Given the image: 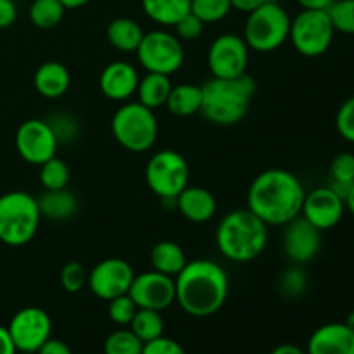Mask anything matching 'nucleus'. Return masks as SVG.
I'll return each instance as SVG.
<instances>
[{"label": "nucleus", "instance_id": "e433bc0d", "mask_svg": "<svg viewBox=\"0 0 354 354\" xmlns=\"http://www.w3.org/2000/svg\"><path fill=\"white\" fill-rule=\"evenodd\" d=\"M137 304L133 303L128 294H123V296H118L114 299L109 301V318L120 327H124V325H130V322L133 320L135 313H137Z\"/></svg>", "mask_w": 354, "mask_h": 354}, {"label": "nucleus", "instance_id": "ea45409f", "mask_svg": "<svg viewBox=\"0 0 354 354\" xmlns=\"http://www.w3.org/2000/svg\"><path fill=\"white\" fill-rule=\"evenodd\" d=\"M335 128L344 140L354 144V95L349 97L337 111Z\"/></svg>", "mask_w": 354, "mask_h": 354}, {"label": "nucleus", "instance_id": "3c124183", "mask_svg": "<svg viewBox=\"0 0 354 354\" xmlns=\"http://www.w3.org/2000/svg\"><path fill=\"white\" fill-rule=\"evenodd\" d=\"M346 325H348L349 328H351V330L354 332V310L351 311V313L348 315V318H346V322H344Z\"/></svg>", "mask_w": 354, "mask_h": 354}, {"label": "nucleus", "instance_id": "c85d7f7f", "mask_svg": "<svg viewBox=\"0 0 354 354\" xmlns=\"http://www.w3.org/2000/svg\"><path fill=\"white\" fill-rule=\"evenodd\" d=\"M66 7L61 0H33L30 6V21L40 30H52L62 21Z\"/></svg>", "mask_w": 354, "mask_h": 354}, {"label": "nucleus", "instance_id": "0eeeda50", "mask_svg": "<svg viewBox=\"0 0 354 354\" xmlns=\"http://www.w3.org/2000/svg\"><path fill=\"white\" fill-rule=\"evenodd\" d=\"M290 16L280 3L268 0L248 14L244 40L251 50L273 52L289 40Z\"/></svg>", "mask_w": 354, "mask_h": 354}, {"label": "nucleus", "instance_id": "7c9ffc66", "mask_svg": "<svg viewBox=\"0 0 354 354\" xmlns=\"http://www.w3.org/2000/svg\"><path fill=\"white\" fill-rule=\"evenodd\" d=\"M40 183L45 190L66 189L69 183V168L62 159L54 156L40 166Z\"/></svg>", "mask_w": 354, "mask_h": 354}, {"label": "nucleus", "instance_id": "4be33fe9", "mask_svg": "<svg viewBox=\"0 0 354 354\" xmlns=\"http://www.w3.org/2000/svg\"><path fill=\"white\" fill-rule=\"evenodd\" d=\"M37 203L41 218L55 221V223L71 220L80 209L78 197H76L75 192L68 190V187L59 190H45L38 197Z\"/></svg>", "mask_w": 354, "mask_h": 354}, {"label": "nucleus", "instance_id": "f3484780", "mask_svg": "<svg viewBox=\"0 0 354 354\" xmlns=\"http://www.w3.org/2000/svg\"><path fill=\"white\" fill-rule=\"evenodd\" d=\"M344 201L330 189V187H318L306 194L303 203L301 216L306 218L318 230H330L344 216Z\"/></svg>", "mask_w": 354, "mask_h": 354}, {"label": "nucleus", "instance_id": "c756f323", "mask_svg": "<svg viewBox=\"0 0 354 354\" xmlns=\"http://www.w3.org/2000/svg\"><path fill=\"white\" fill-rule=\"evenodd\" d=\"M144 342L130 330L120 328L104 341V354H142Z\"/></svg>", "mask_w": 354, "mask_h": 354}, {"label": "nucleus", "instance_id": "7ed1b4c3", "mask_svg": "<svg viewBox=\"0 0 354 354\" xmlns=\"http://www.w3.org/2000/svg\"><path fill=\"white\" fill-rule=\"evenodd\" d=\"M254 93L256 82L248 73L237 78L213 76L203 85L201 113L216 127H232L241 123L249 113Z\"/></svg>", "mask_w": 354, "mask_h": 354}, {"label": "nucleus", "instance_id": "ddd939ff", "mask_svg": "<svg viewBox=\"0 0 354 354\" xmlns=\"http://www.w3.org/2000/svg\"><path fill=\"white\" fill-rule=\"evenodd\" d=\"M17 154L33 166H41L57 154V140L45 120H26L16 131Z\"/></svg>", "mask_w": 354, "mask_h": 354}, {"label": "nucleus", "instance_id": "79ce46f5", "mask_svg": "<svg viewBox=\"0 0 354 354\" xmlns=\"http://www.w3.org/2000/svg\"><path fill=\"white\" fill-rule=\"evenodd\" d=\"M17 17L16 3L12 0H0V30L12 26Z\"/></svg>", "mask_w": 354, "mask_h": 354}, {"label": "nucleus", "instance_id": "6e6552de", "mask_svg": "<svg viewBox=\"0 0 354 354\" xmlns=\"http://www.w3.org/2000/svg\"><path fill=\"white\" fill-rule=\"evenodd\" d=\"M190 166L180 152L162 149L156 152L145 168V182L149 189L162 201H175L189 185Z\"/></svg>", "mask_w": 354, "mask_h": 354}, {"label": "nucleus", "instance_id": "473e14b6", "mask_svg": "<svg viewBox=\"0 0 354 354\" xmlns=\"http://www.w3.org/2000/svg\"><path fill=\"white\" fill-rule=\"evenodd\" d=\"M57 144H71L80 135V121L71 113H54L45 120Z\"/></svg>", "mask_w": 354, "mask_h": 354}, {"label": "nucleus", "instance_id": "412c9836", "mask_svg": "<svg viewBox=\"0 0 354 354\" xmlns=\"http://www.w3.org/2000/svg\"><path fill=\"white\" fill-rule=\"evenodd\" d=\"M33 83L37 92L45 99H61L71 86V75L62 62L47 61L35 71Z\"/></svg>", "mask_w": 354, "mask_h": 354}, {"label": "nucleus", "instance_id": "09e8293b", "mask_svg": "<svg viewBox=\"0 0 354 354\" xmlns=\"http://www.w3.org/2000/svg\"><path fill=\"white\" fill-rule=\"evenodd\" d=\"M88 2L90 0H61V3L66 9H78V7L86 6Z\"/></svg>", "mask_w": 354, "mask_h": 354}, {"label": "nucleus", "instance_id": "cd10ccee", "mask_svg": "<svg viewBox=\"0 0 354 354\" xmlns=\"http://www.w3.org/2000/svg\"><path fill=\"white\" fill-rule=\"evenodd\" d=\"M130 330L133 332L144 344L165 335V320H162L161 311L138 308L133 320L130 322Z\"/></svg>", "mask_w": 354, "mask_h": 354}, {"label": "nucleus", "instance_id": "f257e3e1", "mask_svg": "<svg viewBox=\"0 0 354 354\" xmlns=\"http://www.w3.org/2000/svg\"><path fill=\"white\" fill-rule=\"evenodd\" d=\"M306 197L303 183L294 173L273 168L259 173L248 190V209L273 227H283L301 216Z\"/></svg>", "mask_w": 354, "mask_h": 354}, {"label": "nucleus", "instance_id": "9b49d317", "mask_svg": "<svg viewBox=\"0 0 354 354\" xmlns=\"http://www.w3.org/2000/svg\"><path fill=\"white\" fill-rule=\"evenodd\" d=\"M251 48L235 33H223L213 40L207 50V66L214 78H237L248 73Z\"/></svg>", "mask_w": 354, "mask_h": 354}, {"label": "nucleus", "instance_id": "4468645a", "mask_svg": "<svg viewBox=\"0 0 354 354\" xmlns=\"http://www.w3.org/2000/svg\"><path fill=\"white\" fill-rule=\"evenodd\" d=\"M135 272L127 259L107 258L97 263L88 273L86 286L93 296L102 301H111L118 296L128 294Z\"/></svg>", "mask_w": 354, "mask_h": 354}, {"label": "nucleus", "instance_id": "423d86ee", "mask_svg": "<svg viewBox=\"0 0 354 354\" xmlns=\"http://www.w3.org/2000/svg\"><path fill=\"white\" fill-rule=\"evenodd\" d=\"M111 131L118 144L127 151L142 154L154 147L158 140V118L144 104L127 102L114 113Z\"/></svg>", "mask_w": 354, "mask_h": 354}, {"label": "nucleus", "instance_id": "aec40b11", "mask_svg": "<svg viewBox=\"0 0 354 354\" xmlns=\"http://www.w3.org/2000/svg\"><path fill=\"white\" fill-rule=\"evenodd\" d=\"M175 207L190 223H207L216 214V199L204 187L187 185L175 199Z\"/></svg>", "mask_w": 354, "mask_h": 354}, {"label": "nucleus", "instance_id": "6ab92c4d", "mask_svg": "<svg viewBox=\"0 0 354 354\" xmlns=\"http://www.w3.org/2000/svg\"><path fill=\"white\" fill-rule=\"evenodd\" d=\"M306 354H354V332L346 324H325L311 334Z\"/></svg>", "mask_w": 354, "mask_h": 354}, {"label": "nucleus", "instance_id": "2eb2a0df", "mask_svg": "<svg viewBox=\"0 0 354 354\" xmlns=\"http://www.w3.org/2000/svg\"><path fill=\"white\" fill-rule=\"evenodd\" d=\"M128 296L133 299L137 308L165 311L176 299L175 279L156 270L138 273L131 282Z\"/></svg>", "mask_w": 354, "mask_h": 354}, {"label": "nucleus", "instance_id": "a19ab883", "mask_svg": "<svg viewBox=\"0 0 354 354\" xmlns=\"http://www.w3.org/2000/svg\"><path fill=\"white\" fill-rule=\"evenodd\" d=\"M142 354H187V353L178 342L161 335V337L154 339V341L145 342L144 349H142Z\"/></svg>", "mask_w": 354, "mask_h": 354}, {"label": "nucleus", "instance_id": "c03bdc74", "mask_svg": "<svg viewBox=\"0 0 354 354\" xmlns=\"http://www.w3.org/2000/svg\"><path fill=\"white\" fill-rule=\"evenodd\" d=\"M268 0H230L232 3V9H237L241 10V12H252V10H256L258 7H261L263 3H266Z\"/></svg>", "mask_w": 354, "mask_h": 354}, {"label": "nucleus", "instance_id": "58836bf2", "mask_svg": "<svg viewBox=\"0 0 354 354\" xmlns=\"http://www.w3.org/2000/svg\"><path fill=\"white\" fill-rule=\"evenodd\" d=\"M330 182L354 183V154L341 152L330 162Z\"/></svg>", "mask_w": 354, "mask_h": 354}, {"label": "nucleus", "instance_id": "f704fd0d", "mask_svg": "<svg viewBox=\"0 0 354 354\" xmlns=\"http://www.w3.org/2000/svg\"><path fill=\"white\" fill-rule=\"evenodd\" d=\"M327 12L335 31L354 35V0H335Z\"/></svg>", "mask_w": 354, "mask_h": 354}, {"label": "nucleus", "instance_id": "72a5a7b5", "mask_svg": "<svg viewBox=\"0 0 354 354\" xmlns=\"http://www.w3.org/2000/svg\"><path fill=\"white\" fill-rule=\"evenodd\" d=\"M308 279L299 265H292L282 272L277 282V289L286 297H299L306 290Z\"/></svg>", "mask_w": 354, "mask_h": 354}, {"label": "nucleus", "instance_id": "f03ea898", "mask_svg": "<svg viewBox=\"0 0 354 354\" xmlns=\"http://www.w3.org/2000/svg\"><path fill=\"white\" fill-rule=\"evenodd\" d=\"M176 303L190 317L206 318L218 313L227 303L230 280L220 263L192 259L175 277Z\"/></svg>", "mask_w": 354, "mask_h": 354}, {"label": "nucleus", "instance_id": "5701e85b", "mask_svg": "<svg viewBox=\"0 0 354 354\" xmlns=\"http://www.w3.org/2000/svg\"><path fill=\"white\" fill-rule=\"evenodd\" d=\"M151 259L152 270L159 273H165V275L173 277L175 279L189 261H187L185 251L182 249V245L176 244L173 241H161L151 249Z\"/></svg>", "mask_w": 354, "mask_h": 354}, {"label": "nucleus", "instance_id": "b1692460", "mask_svg": "<svg viewBox=\"0 0 354 354\" xmlns=\"http://www.w3.org/2000/svg\"><path fill=\"white\" fill-rule=\"evenodd\" d=\"M107 41L120 52H137L144 30L131 17H116L109 23L106 31Z\"/></svg>", "mask_w": 354, "mask_h": 354}, {"label": "nucleus", "instance_id": "a878e982", "mask_svg": "<svg viewBox=\"0 0 354 354\" xmlns=\"http://www.w3.org/2000/svg\"><path fill=\"white\" fill-rule=\"evenodd\" d=\"M173 85L169 76L159 75V73H147L142 76L137 86L138 102L144 104L149 109H158V107L166 106L169 92H171Z\"/></svg>", "mask_w": 354, "mask_h": 354}, {"label": "nucleus", "instance_id": "8fccbe9b", "mask_svg": "<svg viewBox=\"0 0 354 354\" xmlns=\"http://www.w3.org/2000/svg\"><path fill=\"white\" fill-rule=\"evenodd\" d=\"M344 206L348 207L349 213H351L353 216H354V185L351 187V190H349L348 196H346V199H344Z\"/></svg>", "mask_w": 354, "mask_h": 354}, {"label": "nucleus", "instance_id": "37998d69", "mask_svg": "<svg viewBox=\"0 0 354 354\" xmlns=\"http://www.w3.org/2000/svg\"><path fill=\"white\" fill-rule=\"evenodd\" d=\"M37 354H71V349H69V346L66 344L64 341H61V339L48 337L47 341L40 346Z\"/></svg>", "mask_w": 354, "mask_h": 354}, {"label": "nucleus", "instance_id": "dca6fc26", "mask_svg": "<svg viewBox=\"0 0 354 354\" xmlns=\"http://www.w3.org/2000/svg\"><path fill=\"white\" fill-rule=\"evenodd\" d=\"M283 232L282 249L292 265H306L317 258L322 248V230L311 225L306 218L297 216L289 221Z\"/></svg>", "mask_w": 354, "mask_h": 354}, {"label": "nucleus", "instance_id": "a18cd8bd", "mask_svg": "<svg viewBox=\"0 0 354 354\" xmlns=\"http://www.w3.org/2000/svg\"><path fill=\"white\" fill-rule=\"evenodd\" d=\"M0 354H17L16 346H14L12 339H10L7 327L0 325Z\"/></svg>", "mask_w": 354, "mask_h": 354}, {"label": "nucleus", "instance_id": "393cba45", "mask_svg": "<svg viewBox=\"0 0 354 354\" xmlns=\"http://www.w3.org/2000/svg\"><path fill=\"white\" fill-rule=\"evenodd\" d=\"M166 107L178 118H189L201 113L203 107V86L194 83H180L169 92Z\"/></svg>", "mask_w": 354, "mask_h": 354}, {"label": "nucleus", "instance_id": "603ef678", "mask_svg": "<svg viewBox=\"0 0 354 354\" xmlns=\"http://www.w3.org/2000/svg\"><path fill=\"white\" fill-rule=\"evenodd\" d=\"M17 354H37V353H17Z\"/></svg>", "mask_w": 354, "mask_h": 354}, {"label": "nucleus", "instance_id": "4c0bfd02", "mask_svg": "<svg viewBox=\"0 0 354 354\" xmlns=\"http://www.w3.org/2000/svg\"><path fill=\"white\" fill-rule=\"evenodd\" d=\"M206 24L192 12H187L175 23V35L180 41H196L203 37Z\"/></svg>", "mask_w": 354, "mask_h": 354}, {"label": "nucleus", "instance_id": "2f4dec72", "mask_svg": "<svg viewBox=\"0 0 354 354\" xmlns=\"http://www.w3.org/2000/svg\"><path fill=\"white\" fill-rule=\"evenodd\" d=\"M230 0H192L190 12L196 14L204 24L220 23L230 14Z\"/></svg>", "mask_w": 354, "mask_h": 354}, {"label": "nucleus", "instance_id": "20e7f679", "mask_svg": "<svg viewBox=\"0 0 354 354\" xmlns=\"http://www.w3.org/2000/svg\"><path fill=\"white\" fill-rule=\"evenodd\" d=\"M268 244V225L251 209H234L216 227V245L221 256L234 263H249L263 254Z\"/></svg>", "mask_w": 354, "mask_h": 354}, {"label": "nucleus", "instance_id": "bb28decb", "mask_svg": "<svg viewBox=\"0 0 354 354\" xmlns=\"http://www.w3.org/2000/svg\"><path fill=\"white\" fill-rule=\"evenodd\" d=\"M145 16L162 26H175L180 17L190 12L192 0H140Z\"/></svg>", "mask_w": 354, "mask_h": 354}, {"label": "nucleus", "instance_id": "c9c22d12", "mask_svg": "<svg viewBox=\"0 0 354 354\" xmlns=\"http://www.w3.org/2000/svg\"><path fill=\"white\" fill-rule=\"evenodd\" d=\"M86 280H88V273L85 272V268L78 261L66 263L61 268V273H59L61 287L69 294L80 292L86 286Z\"/></svg>", "mask_w": 354, "mask_h": 354}, {"label": "nucleus", "instance_id": "a211bd4d", "mask_svg": "<svg viewBox=\"0 0 354 354\" xmlns=\"http://www.w3.org/2000/svg\"><path fill=\"white\" fill-rule=\"evenodd\" d=\"M140 76L133 64L127 61L109 62L102 69L99 78V88L104 97L114 102H124L137 93Z\"/></svg>", "mask_w": 354, "mask_h": 354}, {"label": "nucleus", "instance_id": "de8ad7c7", "mask_svg": "<svg viewBox=\"0 0 354 354\" xmlns=\"http://www.w3.org/2000/svg\"><path fill=\"white\" fill-rule=\"evenodd\" d=\"M270 354H306V353L296 344H280L277 346V348Z\"/></svg>", "mask_w": 354, "mask_h": 354}, {"label": "nucleus", "instance_id": "49530a36", "mask_svg": "<svg viewBox=\"0 0 354 354\" xmlns=\"http://www.w3.org/2000/svg\"><path fill=\"white\" fill-rule=\"evenodd\" d=\"M334 2L335 0H297V3H299L303 9L311 10H327Z\"/></svg>", "mask_w": 354, "mask_h": 354}, {"label": "nucleus", "instance_id": "9d476101", "mask_svg": "<svg viewBox=\"0 0 354 354\" xmlns=\"http://www.w3.org/2000/svg\"><path fill=\"white\" fill-rule=\"evenodd\" d=\"M138 64L147 73L171 76L178 71L185 61L182 41L175 33L166 30H152L144 33L140 45L137 48Z\"/></svg>", "mask_w": 354, "mask_h": 354}, {"label": "nucleus", "instance_id": "1a4fd4ad", "mask_svg": "<svg viewBox=\"0 0 354 354\" xmlns=\"http://www.w3.org/2000/svg\"><path fill=\"white\" fill-rule=\"evenodd\" d=\"M334 24L327 10L303 9L290 19L289 40L304 57H320L334 41Z\"/></svg>", "mask_w": 354, "mask_h": 354}, {"label": "nucleus", "instance_id": "39448f33", "mask_svg": "<svg viewBox=\"0 0 354 354\" xmlns=\"http://www.w3.org/2000/svg\"><path fill=\"white\" fill-rule=\"evenodd\" d=\"M38 203L24 190H10L0 196V242L21 248L33 241L40 228Z\"/></svg>", "mask_w": 354, "mask_h": 354}, {"label": "nucleus", "instance_id": "f8f14e48", "mask_svg": "<svg viewBox=\"0 0 354 354\" xmlns=\"http://www.w3.org/2000/svg\"><path fill=\"white\" fill-rule=\"evenodd\" d=\"M7 330L17 353H37L52 335V320L41 308L28 306L10 318Z\"/></svg>", "mask_w": 354, "mask_h": 354}]
</instances>
